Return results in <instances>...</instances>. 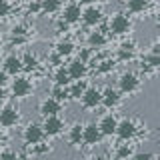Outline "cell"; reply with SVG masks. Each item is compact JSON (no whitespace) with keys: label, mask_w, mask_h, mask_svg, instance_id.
<instances>
[{"label":"cell","mask_w":160,"mask_h":160,"mask_svg":"<svg viewBox=\"0 0 160 160\" xmlns=\"http://www.w3.org/2000/svg\"><path fill=\"white\" fill-rule=\"evenodd\" d=\"M82 106L86 110H94L96 106H100V100H102V92H100V88L96 86H86V90L82 92Z\"/></svg>","instance_id":"11"},{"label":"cell","mask_w":160,"mask_h":160,"mask_svg":"<svg viewBox=\"0 0 160 160\" xmlns=\"http://www.w3.org/2000/svg\"><path fill=\"white\" fill-rule=\"evenodd\" d=\"M8 84V74L6 72H0V88H4Z\"/></svg>","instance_id":"34"},{"label":"cell","mask_w":160,"mask_h":160,"mask_svg":"<svg viewBox=\"0 0 160 160\" xmlns=\"http://www.w3.org/2000/svg\"><path fill=\"white\" fill-rule=\"evenodd\" d=\"M100 92H102V100H100V104H102L104 108L112 110V108L120 106V102H122V94H120V90H118V88L106 86V88L100 90Z\"/></svg>","instance_id":"12"},{"label":"cell","mask_w":160,"mask_h":160,"mask_svg":"<svg viewBox=\"0 0 160 160\" xmlns=\"http://www.w3.org/2000/svg\"><path fill=\"white\" fill-rule=\"evenodd\" d=\"M80 20H82L86 26H98V24L104 20V12H102V8L96 6V4H88L86 8H82Z\"/></svg>","instance_id":"7"},{"label":"cell","mask_w":160,"mask_h":160,"mask_svg":"<svg viewBox=\"0 0 160 160\" xmlns=\"http://www.w3.org/2000/svg\"><path fill=\"white\" fill-rule=\"evenodd\" d=\"M10 2H12V0H10Z\"/></svg>","instance_id":"38"},{"label":"cell","mask_w":160,"mask_h":160,"mask_svg":"<svg viewBox=\"0 0 160 160\" xmlns=\"http://www.w3.org/2000/svg\"><path fill=\"white\" fill-rule=\"evenodd\" d=\"M50 96L56 98V100H60V102H64V100H70V96H68V86H58V84H54L52 94H50Z\"/></svg>","instance_id":"28"},{"label":"cell","mask_w":160,"mask_h":160,"mask_svg":"<svg viewBox=\"0 0 160 160\" xmlns=\"http://www.w3.org/2000/svg\"><path fill=\"white\" fill-rule=\"evenodd\" d=\"M54 84H58V86H68L72 80H70V74H68V70L64 68V66H58L56 70H54Z\"/></svg>","instance_id":"25"},{"label":"cell","mask_w":160,"mask_h":160,"mask_svg":"<svg viewBox=\"0 0 160 160\" xmlns=\"http://www.w3.org/2000/svg\"><path fill=\"white\" fill-rule=\"evenodd\" d=\"M102 138L104 136H102V132H100L96 122H90L86 126H82V142L86 146H98L102 142Z\"/></svg>","instance_id":"9"},{"label":"cell","mask_w":160,"mask_h":160,"mask_svg":"<svg viewBox=\"0 0 160 160\" xmlns=\"http://www.w3.org/2000/svg\"><path fill=\"white\" fill-rule=\"evenodd\" d=\"M22 58V70H26V72H36L38 70V58L34 56L32 52H26L24 56H20Z\"/></svg>","instance_id":"22"},{"label":"cell","mask_w":160,"mask_h":160,"mask_svg":"<svg viewBox=\"0 0 160 160\" xmlns=\"http://www.w3.org/2000/svg\"><path fill=\"white\" fill-rule=\"evenodd\" d=\"M44 138H46V136H44L42 124H36V122H28L26 124V128H24V132H22V140L28 144V146L42 142Z\"/></svg>","instance_id":"6"},{"label":"cell","mask_w":160,"mask_h":160,"mask_svg":"<svg viewBox=\"0 0 160 160\" xmlns=\"http://www.w3.org/2000/svg\"><path fill=\"white\" fill-rule=\"evenodd\" d=\"M140 84H142V80L136 72H132V70H128V72H122L118 76V90L120 94H136L140 90Z\"/></svg>","instance_id":"2"},{"label":"cell","mask_w":160,"mask_h":160,"mask_svg":"<svg viewBox=\"0 0 160 160\" xmlns=\"http://www.w3.org/2000/svg\"><path fill=\"white\" fill-rule=\"evenodd\" d=\"M98 128L102 132V136H114V130H116V124H118V118L114 114H104L102 118L98 120Z\"/></svg>","instance_id":"16"},{"label":"cell","mask_w":160,"mask_h":160,"mask_svg":"<svg viewBox=\"0 0 160 160\" xmlns=\"http://www.w3.org/2000/svg\"><path fill=\"white\" fill-rule=\"evenodd\" d=\"M0 138H2V128H0Z\"/></svg>","instance_id":"37"},{"label":"cell","mask_w":160,"mask_h":160,"mask_svg":"<svg viewBox=\"0 0 160 160\" xmlns=\"http://www.w3.org/2000/svg\"><path fill=\"white\" fill-rule=\"evenodd\" d=\"M28 32L30 28L26 24H14L10 28V36H12V44H24L28 40Z\"/></svg>","instance_id":"19"},{"label":"cell","mask_w":160,"mask_h":160,"mask_svg":"<svg viewBox=\"0 0 160 160\" xmlns=\"http://www.w3.org/2000/svg\"><path fill=\"white\" fill-rule=\"evenodd\" d=\"M74 50H76V44H74L70 38H62V40H58L56 46H54V52H56L60 58H68V56H72Z\"/></svg>","instance_id":"18"},{"label":"cell","mask_w":160,"mask_h":160,"mask_svg":"<svg viewBox=\"0 0 160 160\" xmlns=\"http://www.w3.org/2000/svg\"><path fill=\"white\" fill-rule=\"evenodd\" d=\"M28 12L30 14H40L42 10H40V0H32V2H28Z\"/></svg>","instance_id":"33"},{"label":"cell","mask_w":160,"mask_h":160,"mask_svg":"<svg viewBox=\"0 0 160 160\" xmlns=\"http://www.w3.org/2000/svg\"><path fill=\"white\" fill-rule=\"evenodd\" d=\"M126 8L130 14H142L148 10V0H126Z\"/></svg>","instance_id":"23"},{"label":"cell","mask_w":160,"mask_h":160,"mask_svg":"<svg viewBox=\"0 0 160 160\" xmlns=\"http://www.w3.org/2000/svg\"><path fill=\"white\" fill-rule=\"evenodd\" d=\"M136 56V42L128 40V42H122L118 48V54H116V60L120 62H126V60H132Z\"/></svg>","instance_id":"17"},{"label":"cell","mask_w":160,"mask_h":160,"mask_svg":"<svg viewBox=\"0 0 160 160\" xmlns=\"http://www.w3.org/2000/svg\"><path fill=\"white\" fill-rule=\"evenodd\" d=\"M76 2L80 4V6H82V4H86V6H88V4H94V2H98V0H76Z\"/></svg>","instance_id":"35"},{"label":"cell","mask_w":160,"mask_h":160,"mask_svg":"<svg viewBox=\"0 0 160 160\" xmlns=\"http://www.w3.org/2000/svg\"><path fill=\"white\" fill-rule=\"evenodd\" d=\"M86 42H88V46H90V48H94V50H96V48L106 46L108 38H106V34H104L102 30H94V32H90V34H88Z\"/></svg>","instance_id":"20"},{"label":"cell","mask_w":160,"mask_h":160,"mask_svg":"<svg viewBox=\"0 0 160 160\" xmlns=\"http://www.w3.org/2000/svg\"><path fill=\"white\" fill-rule=\"evenodd\" d=\"M114 64H116V62H114V60H102V62H100L98 66H96V70H98L100 74L112 72V70H114Z\"/></svg>","instance_id":"29"},{"label":"cell","mask_w":160,"mask_h":160,"mask_svg":"<svg viewBox=\"0 0 160 160\" xmlns=\"http://www.w3.org/2000/svg\"><path fill=\"white\" fill-rule=\"evenodd\" d=\"M10 94L14 98H26L32 94V82L28 76H14V80L10 82Z\"/></svg>","instance_id":"4"},{"label":"cell","mask_w":160,"mask_h":160,"mask_svg":"<svg viewBox=\"0 0 160 160\" xmlns=\"http://www.w3.org/2000/svg\"><path fill=\"white\" fill-rule=\"evenodd\" d=\"M138 134V122L134 118H120L116 124V130H114V136H118L122 142H128Z\"/></svg>","instance_id":"3"},{"label":"cell","mask_w":160,"mask_h":160,"mask_svg":"<svg viewBox=\"0 0 160 160\" xmlns=\"http://www.w3.org/2000/svg\"><path fill=\"white\" fill-rule=\"evenodd\" d=\"M2 64H4V72H6L8 76H18V74L22 72V58H20L18 54H8Z\"/></svg>","instance_id":"15"},{"label":"cell","mask_w":160,"mask_h":160,"mask_svg":"<svg viewBox=\"0 0 160 160\" xmlns=\"http://www.w3.org/2000/svg\"><path fill=\"white\" fill-rule=\"evenodd\" d=\"M108 28L116 36H126V34H130V30H132V20H130V16L126 12H116V14L110 16Z\"/></svg>","instance_id":"1"},{"label":"cell","mask_w":160,"mask_h":160,"mask_svg":"<svg viewBox=\"0 0 160 160\" xmlns=\"http://www.w3.org/2000/svg\"><path fill=\"white\" fill-rule=\"evenodd\" d=\"M62 8V0H40V10L44 14H56Z\"/></svg>","instance_id":"26"},{"label":"cell","mask_w":160,"mask_h":160,"mask_svg":"<svg viewBox=\"0 0 160 160\" xmlns=\"http://www.w3.org/2000/svg\"><path fill=\"white\" fill-rule=\"evenodd\" d=\"M68 74H70V80H84L86 78V74H88V64L86 62H82L80 58H74V60H70L68 62Z\"/></svg>","instance_id":"14"},{"label":"cell","mask_w":160,"mask_h":160,"mask_svg":"<svg viewBox=\"0 0 160 160\" xmlns=\"http://www.w3.org/2000/svg\"><path fill=\"white\" fill-rule=\"evenodd\" d=\"M0 160H20V156H18L16 150L6 148V150H2V152H0Z\"/></svg>","instance_id":"30"},{"label":"cell","mask_w":160,"mask_h":160,"mask_svg":"<svg viewBox=\"0 0 160 160\" xmlns=\"http://www.w3.org/2000/svg\"><path fill=\"white\" fill-rule=\"evenodd\" d=\"M42 130H44V136H58V134H62V130H64V120L60 118V114L44 116Z\"/></svg>","instance_id":"10"},{"label":"cell","mask_w":160,"mask_h":160,"mask_svg":"<svg viewBox=\"0 0 160 160\" xmlns=\"http://www.w3.org/2000/svg\"><path fill=\"white\" fill-rule=\"evenodd\" d=\"M80 16H82V6L78 2H68L64 8H60V20L66 22L68 26L80 22Z\"/></svg>","instance_id":"8"},{"label":"cell","mask_w":160,"mask_h":160,"mask_svg":"<svg viewBox=\"0 0 160 160\" xmlns=\"http://www.w3.org/2000/svg\"><path fill=\"white\" fill-rule=\"evenodd\" d=\"M10 12H12V4H10V0H0V18H6Z\"/></svg>","instance_id":"31"},{"label":"cell","mask_w":160,"mask_h":160,"mask_svg":"<svg viewBox=\"0 0 160 160\" xmlns=\"http://www.w3.org/2000/svg\"><path fill=\"white\" fill-rule=\"evenodd\" d=\"M60 110H62V102L52 96H46L42 100V102L38 104V112L44 116H54V114H60Z\"/></svg>","instance_id":"13"},{"label":"cell","mask_w":160,"mask_h":160,"mask_svg":"<svg viewBox=\"0 0 160 160\" xmlns=\"http://www.w3.org/2000/svg\"><path fill=\"white\" fill-rule=\"evenodd\" d=\"M114 156H116V160H128L132 156V144H118L114 150Z\"/></svg>","instance_id":"27"},{"label":"cell","mask_w":160,"mask_h":160,"mask_svg":"<svg viewBox=\"0 0 160 160\" xmlns=\"http://www.w3.org/2000/svg\"><path fill=\"white\" fill-rule=\"evenodd\" d=\"M156 156H154L152 152H136L132 154V160H154Z\"/></svg>","instance_id":"32"},{"label":"cell","mask_w":160,"mask_h":160,"mask_svg":"<svg viewBox=\"0 0 160 160\" xmlns=\"http://www.w3.org/2000/svg\"><path fill=\"white\" fill-rule=\"evenodd\" d=\"M20 122V110L14 104L0 106V126L2 128H12Z\"/></svg>","instance_id":"5"},{"label":"cell","mask_w":160,"mask_h":160,"mask_svg":"<svg viewBox=\"0 0 160 160\" xmlns=\"http://www.w3.org/2000/svg\"><path fill=\"white\" fill-rule=\"evenodd\" d=\"M68 142L72 144V146H76V144L82 142V124L80 122L72 124V126L68 128Z\"/></svg>","instance_id":"24"},{"label":"cell","mask_w":160,"mask_h":160,"mask_svg":"<svg viewBox=\"0 0 160 160\" xmlns=\"http://www.w3.org/2000/svg\"><path fill=\"white\" fill-rule=\"evenodd\" d=\"M88 160H102V158H96V156H92V158H88Z\"/></svg>","instance_id":"36"},{"label":"cell","mask_w":160,"mask_h":160,"mask_svg":"<svg viewBox=\"0 0 160 160\" xmlns=\"http://www.w3.org/2000/svg\"><path fill=\"white\" fill-rule=\"evenodd\" d=\"M86 80H72V82L68 84V96L70 100H80V96H82V92L86 90Z\"/></svg>","instance_id":"21"}]
</instances>
